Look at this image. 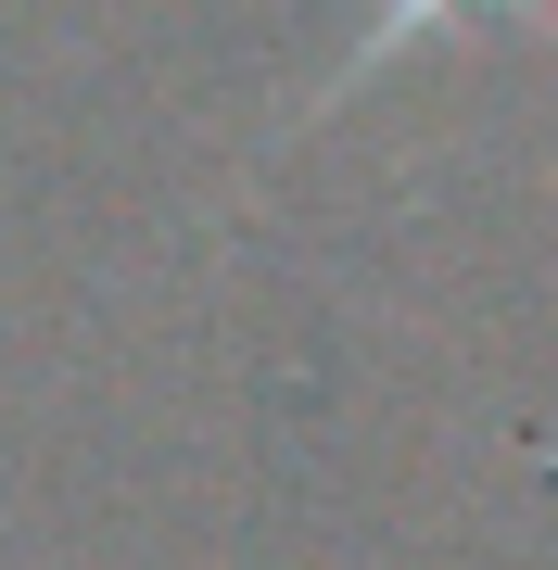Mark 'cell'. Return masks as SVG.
Returning a JSON list of instances; mask_svg holds the SVG:
<instances>
[{"label": "cell", "instance_id": "1", "mask_svg": "<svg viewBox=\"0 0 558 570\" xmlns=\"http://www.w3.org/2000/svg\"><path fill=\"white\" fill-rule=\"evenodd\" d=\"M432 13H457V0H393V26H381V51L407 39V26H432ZM533 13H546V0H533Z\"/></svg>", "mask_w": 558, "mask_h": 570}]
</instances>
